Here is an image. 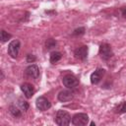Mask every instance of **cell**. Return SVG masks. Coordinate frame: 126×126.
<instances>
[{
	"label": "cell",
	"mask_w": 126,
	"mask_h": 126,
	"mask_svg": "<svg viewBox=\"0 0 126 126\" xmlns=\"http://www.w3.org/2000/svg\"><path fill=\"white\" fill-rule=\"evenodd\" d=\"M55 46H56V40L55 39H53V38L46 39V41H45V47H46V49H51V48H53Z\"/></svg>",
	"instance_id": "15"
},
{
	"label": "cell",
	"mask_w": 126,
	"mask_h": 126,
	"mask_svg": "<svg viewBox=\"0 0 126 126\" xmlns=\"http://www.w3.org/2000/svg\"><path fill=\"white\" fill-rule=\"evenodd\" d=\"M35 105H36L37 109H39L40 111H45V110H47V109H49L51 107L50 101L44 96L37 97L36 100H35Z\"/></svg>",
	"instance_id": "6"
},
{
	"label": "cell",
	"mask_w": 126,
	"mask_h": 126,
	"mask_svg": "<svg viewBox=\"0 0 126 126\" xmlns=\"http://www.w3.org/2000/svg\"><path fill=\"white\" fill-rule=\"evenodd\" d=\"M89 122V116L87 113H77L72 117V124L75 126H84Z\"/></svg>",
	"instance_id": "4"
},
{
	"label": "cell",
	"mask_w": 126,
	"mask_h": 126,
	"mask_svg": "<svg viewBox=\"0 0 126 126\" xmlns=\"http://www.w3.org/2000/svg\"><path fill=\"white\" fill-rule=\"evenodd\" d=\"M104 73H105V70H104V69H102V68H97V69H96L94 72H93L92 75H91V83H92L93 85L98 84V83L100 82V80L102 79Z\"/></svg>",
	"instance_id": "7"
},
{
	"label": "cell",
	"mask_w": 126,
	"mask_h": 126,
	"mask_svg": "<svg viewBox=\"0 0 126 126\" xmlns=\"http://www.w3.org/2000/svg\"><path fill=\"white\" fill-rule=\"evenodd\" d=\"M88 46L87 45H83V46H80L78 48L75 49L74 51V54L76 56V58L80 59V60H86L87 57H88Z\"/></svg>",
	"instance_id": "8"
},
{
	"label": "cell",
	"mask_w": 126,
	"mask_h": 126,
	"mask_svg": "<svg viewBox=\"0 0 126 126\" xmlns=\"http://www.w3.org/2000/svg\"><path fill=\"white\" fill-rule=\"evenodd\" d=\"M115 112L118 114H122L126 112V101H122L120 104H118L115 108Z\"/></svg>",
	"instance_id": "14"
},
{
	"label": "cell",
	"mask_w": 126,
	"mask_h": 126,
	"mask_svg": "<svg viewBox=\"0 0 126 126\" xmlns=\"http://www.w3.org/2000/svg\"><path fill=\"white\" fill-rule=\"evenodd\" d=\"M20 41L18 39H14L12 40L9 45H8V54L12 57V58H17L18 54H19V50H20Z\"/></svg>",
	"instance_id": "5"
},
{
	"label": "cell",
	"mask_w": 126,
	"mask_h": 126,
	"mask_svg": "<svg viewBox=\"0 0 126 126\" xmlns=\"http://www.w3.org/2000/svg\"><path fill=\"white\" fill-rule=\"evenodd\" d=\"M36 60V57L33 54H28L27 55V62L28 63H33Z\"/></svg>",
	"instance_id": "19"
},
{
	"label": "cell",
	"mask_w": 126,
	"mask_h": 126,
	"mask_svg": "<svg viewBox=\"0 0 126 126\" xmlns=\"http://www.w3.org/2000/svg\"><path fill=\"white\" fill-rule=\"evenodd\" d=\"M73 97H74L73 93H72L71 91H69V90L61 91V92L58 94V95H57L58 100L61 101V102H67V101H70V100L73 99Z\"/></svg>",
	"instance_id": "11"
},
{
	"label": "cell",
	"mask_w": 126,
	"mask_h": 126,
	"mask_svg": "<svg viewBox=\"0 0 126 126\" xmlns=\"http://www.w3.org/2000/svg\"><path fill=\"white\" fill-rule=\"evenodd\" d=\"M121 13H122V15H123L124 17H126V7H123V8L121 9Z\"/></svg>",
	"instance_id": "20"
},
{
	"label": "cell",
	"mask_w": 126,
	"mask_h": 126,
	"mask_svg": "<svg viewBox=\"0 0 126 126\" xmlns=\"http://www.w3.org/2000/svg\"><path fill=\"white\" fill-rule=\"evenodd\" d=\"M85 33V28H79V29H76L74 32H73V35H82Z\"/></svg>",
	"instance_id": "17"
},
{
	"label": "cell",
	"mask_w": 126,
	"mask_h": 126,
	"mask_svg": "<svg viewBox=\"0 0 126 126\" xmlns=\"http://www.w3.org/2000/svg\"><path fill=\"white\" fill-rule=\"evenodd\" d=\"M62 58V54L60 53V52H58V51H53V52H51V54H50V62L51 63H56V62H58L60 59Z\"/></svg>",
	"instance_id": "12"
},
{
	"label": "cell",
	"mask_w": 126,
	"mask_h": 126,
	"mask_svg": "<svg viewBox=\"0 0 126 126\" xmlns=\"http://www.w3.org/2000/svg\"><path fill=\"white\" fill-rule=\"evenodd\" d=\"M21 90L27 98H31L34 94V88L30 83H24L21 85Z\"/></svg>",
	"instance_id": "10"
},
{
	"label": "cell",
	"mask_w": 126,
	"mask_h": 126,
	"mask_svg": "<svg viewBox=\"0 0 126 126\" xmlns=\"http://www.w3.org/2000/svg\"><path fill=\"white\" fill-rule=\"evenodd\" d=\"M99 55L103 60H108L113 56V51L108 43H102L99 45Z\"/></svg>",
	"instance_id": "2"
},
{
	"label": "cell",
	"mask_w": 126,
	"mask_h": 126,
	"mask_svg": "<svg viewBox=\"0 0 126 126\" xmlns=\"http://www.w3.org/2000/svg\"><path fill=\"white\" fill-rule=\"evenodd\" d=\"M19 105H20V107H21L24 111H26V110L29 109V103H28L27 101H25V100H20Z\"/></svg>",
	"instance_id": "18"
},
{
	"label": "cell",
	"mask_w": 126,
	"mask_h": 126,
	"mask_svg": "<svg viewBox=\"0 0 126 126\" xmlns=\"http://www.w3.org/2000/svg\"><path fill=\"white\" fill-rule=\"evenodd\" d=\"M62 82L67 89H75L76 87L79 86V80L74 75H71V74L65 75L62 79Z\"/></svg>",
	"instance_id": "3"
},
{
	"label": "cell",
	"mask_w": 126,
	"mask_h": 126,
	"mask_svg": "<svg viewBox=\"0 0 126 126\" xmlns=\"http://www.w3.org/2000/svg\"><path fill=\"white\" fill-rule=\"evenodd\" d=\"M25 73L28 77L32 78V79H36L39 76V69L35 64H32L26 68Z\"/></svg>",
	"instance_id": "9"
},
{
	"label": "cell",
	"mask_w": 126,
	"mask_h": 126,
	"mask_svg": "<svg viewBox=\"0 0 126 126\" xmlns=\"http://www.w3.org/2000/svg\"><path fill=\"white\" fill-rule=\"evenodd\" d=\"M9 111H10V113H11L14 117H20V116L22 115L21 110H20L17 106H15V105H10V107H9Z\"/></svg>",
	"instance_id": "13"
},
{
	"label": "cell",
	"mask_w": 126,
	"mask_h": 126,
	"mask_svg": "<svg viewBox=\"0 0 126 126\" xmlns=\"http://www.w3.org/2000/svg\"><path fill=\"white\" fill-rule=\"evenodd\" d=\"M12 37V35L10 34V33H8L6 31H4V30H2L1 31V41L2 42H6L8 39H10Z\"/></svg>",
	"instance_id": "16"
},
{
	"label": "cell",
	"mask_w": 126,
	"mask_h": 126,
	"mask_svg": "<svg viewBox=\"0 0 126 126\" xmlns=\"http://www.w3.org/2000/svg\"><path fill=\"white\" fill-rule=\"evenodd\" d=\"M54 121L59 126H67L71 123V116L65 110H58L55 114Z\"/></svg>",
	"instance_id": "1"
},
{
	"label": "cell",
	"mask_w": 126,
	"mask_h": 126,
	"mask_svg": "<svg viewBox=\"0 0 126 126\" xmlns=\"http://www.w3.org/2000/svg\"><path fill=\"white\" fill-rule=\"evenodd\" d=\"M0 73H1V80H3V79H4V74H3V71H0Z\"/></svg>",
	"instance_id": "21"
}]
</instances>
